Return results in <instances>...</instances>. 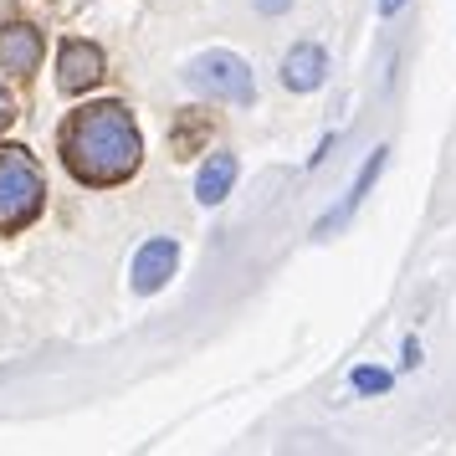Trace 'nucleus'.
Listing matches in <instances>:
<instances>
[{
    "instance_id": "f257e3e1",
    "label": "nucleus",
    "mask_w": 456,
    "mask_h": 456,
    "mask_svg": "<svg viewBox=\"0 0 456 456\" xmlns=\"http://www.w3.org/2000/svg\"><path fill=\"white\" fill-rule=\"evenodd\" d=\"M62 159L83 185H118L144 159V139L118 103H93L62 128Z\"/></svg>"
},
{
    "instance_id": "f03ea898",
    "label": "nucleus",
    "mask_w": 456,
    "mask_h": 456,
    "mask_svg": "<svg viewBox=\"0 0 456 456\" xmlns=\"http://www.w3.org/2000/svg\"><path fill=\"white\" fill-rule=\"evenodd\" d=\"M46 180L26 149H0V231H21L42 216Z\"/></svg>"
},
{
    "instance_id": "7ed1b4c3",
    "label": "nucleus",
    "mask_w": 456,
    "mask_h": 456,
    "mask_svg": "<svg viewBox=\"0 0 456 456\" xmlns=\"http://www.w3.org/2000/svg\"><path fill=\"white\" fill-rule=\"evenodd\" d=\"M185 83L206 98H221V103H251V67L231 52H206L185 67Z\"/></svg>"
},
{
    "instance_id": "20e7f679",
    "label": "nucleus",
    "mask_w": 456,
    "mask_h": 456,
    "mask_svg": "<svg viewBox=\"0 0 456 456\" xmlns=\"http://www.w3.org/2000/svg\"><path fill=\"white\" fill-rule=\"evenodd\" d=\"M103 77V52L93 42H67L57 57V83L62 93H87V87Z\"/></svg>"
},
{
    "instance_id": "39448f33",
    "label": "nucleus",
    "mask_w": 456,
    "mask_h": 456,
    "mask_svg": "<svg viewBox=\"0 0 456 456\" xmlns=\"http://www.w3.org/2000/svg\"><path fill=\"white\" fill-rule=\"evenodd\" d=\"M42 62V31L37 26H0V67L16 72V77H31Z\"/></svg>"
},
{
    "instance_id": "423d86ee",
    "label": "nucleus",
    "mask_w": 456,
    "mask_h": 456,
    "mask_svg": "<svg viewBox=\"0 0 456 456\" xmlns=\"http://www.w3.org/2000/svg\"><path fill=\"white\" fill-rule=\"evenodd\" d=\"M175 262H180V247H175L169 236L144 241V247H139V256H134V288H139V292H159L169 282Z\"/></svg>"
},
{
    "instance_id": "0eeeda50",
    "label": "nucleus",
    "mask_w": 456,
    "mask_h": 456,
    "mask_svg": "<svg viewBox=\"0 0 456 456\" xmlns=\"http://www.w3.org/2000/svg\"><path fill=\"white\" fill-rule=\"evenodd\" d=\"M323 72H329V57H323V46H292L288 57H282V83L292 87V93H313V87L323 83Z\"/></svg>"
},
{
    "instance_id": "6e6552de",
    "label": "nucleus",
    "mask_w": 456,
    "mask_h": 456,
    "mask_svg": "<svg viewBox=\"0 0 456 456\" xmlns=\"http://www.w3.org/2000/svg\"><path fill=\"white\" fill-rule=\"evenodd\" d=\"M231 180H236V159H231V154H210L206 169H200V180H195L200 206H221L231 195Z\"/></svg>"
},
{
    "instance_id": "1a4fd4ad",
    "label": "nucleus",
    "mask_w": 456,
    "mask_h": 456,
    "mask_svg": "<svg viewBox=\"0 0 456 456\" xmlns=\"http://www.w3.org/2000/svg\"><path fill=\"white\" fill-rule=\"evenodd\" d=\"M379 169H385V149H374L370 159H364V169H359V180H354V185H349V195H344V206L333 210V216H329V221H323L318 231H333V226H344V221H349L354 210H359V200L370 195V185L379 180Z\"/></svg>"
},
{
    "instance_id": "9d476101",
    "label": "nucleus",
    "mask_w": 456,
    "mask_h": 456,
    "mask_svg": "<svg viewBox=\"0 0 456 456\" xmlns=\"http://www.w3.org/2000/svg\"><path fill=\"white\" fill-rule=\"evenodd\" d=\"M354 390H364V395L390 390V374H385V370H354Z\"/></svg>"
},
{
    "instance_id": "9b49d317",
    "label": "nucleus",
    "mask_w": 456,
    "mask_h": 456,
    "mask_svg": "<svg viewBox=\"0 0 456 456\" xmlns=\"http://www.w3.org/2000/svg\"><path fill=\"white\" fill-rule=\"evenodd\" d=\"M11 118H16V103H11V93L0 87V128H11Z\"/></svg>"
},
{
    "instance_id": "f8f14e48",
    "label": "nucleus",
    "mask_w": 456,
    "mask_h": 456,
    "mask_svg": "<svg viewBox=\"0 0 456 456\" xmlns=\"http://www.w3.org/2000/svg\"><path fill=\"white\" fill-rule=\"evenodd\" d=\"M288 5H292V0H256V11H262V16H282Z\"/></svg>"
},
{
    "instance_id": "ddd939ff",
    "label": "nucleus",
    "mask_w": 456,
    "mask_h": 456,
    "mask_svg": "<svg viewBox=\"0 0 456 456\" xmlns=\"http://www.w3.org/2000/svg\"><path fill=\"white\" fill-rule=\"evenodd\" d=\"M400 5H405V0H379V11H385V16H395Z\"/></svg>"
}]
</instances>
